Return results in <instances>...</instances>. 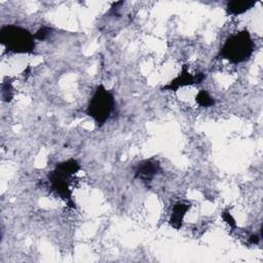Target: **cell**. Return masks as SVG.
<instances>
[{"label":"cell","instance_id":"cell-1","mask_svg":"<svg viewBox=\"0 0 263 263\" xmlns=\"http://www.w3.org/2000/svg\"><path fill=\"white\" fill-rule=\"evenodd\" d=\"M255 49V44L248 30L238 31L230 35L220 48L217 58L224 59L232 64L248 61Z\"/></svg>","mask_w":263,"mask_h":263},{"label":"cell","instance_id":"cell-2","mask_svg":"<svg viewBox=\"0 0 263 263\" xmlns=\"http://www.w3.org/2000/svg\"><path fill=\"white\" fill-rule=\"evenodd\" d=\"M0 41L6 50L14 53H35L36 38L18 25H5L0 29Z\"/></svg>","mask_w":263,"mask_h":263},{"label":"cell","instance_id":"cell-3","mask_svg":"<svg viewBox=\"0 0 263 263\" xmlns=\"http://www.w3.org/2000/svg\"><path fill=\"white\" fill-rule=\"evenodd\" d=\"M115 105L116 102L113 93L103 84H99L88 101L85 113L88 117L92 118L98 127H101L110 118Z\"/></svg>","mask_w":263,"mask_h":263},{"label":"cell","instance_id":"cell-4","mask_svg":"<svg viewBox=\"0 0 263 263\" xmlns=\"http://www.w3.org/2000/svg\"><path fill=\"white\" fill-rule=\"evenodd\" d=\"M70 176L62 173L58 168L51 171L47 176L49 188L53 193L61 197L71 209H75L76 204L73 200L72 189L70 188L69 179Z\"/></svg>","mask_w":263,"mask_h":263},{"label":"cell","instance_id":"cell-5","mask_svg":"<svg viewBox=\"0 0 263 263\" xmlns=\"http://www.w3.org/2000/svg\"><path fill=\"white\" fill-rule=\"evenodd\" d=\"M205 78V74L203 73H198L196 75L192 74L189 72L187 69V66L184 65L182 66L181 72L176 76L173 80H171L167 84L163 85L161 87V90H166V91H177L179 88L192 85V84H199L201 83Z\"/></svg>","mask_w":263,"mask_h":263},{"label":"cell","instance_id":"cell-6","mask_svg":"<svg viewBox=\"0 0 263 263\" xmlns=\"http://www.w3.org/2000/svg\"><path fill=\"white\" fill-rule=\"evenodd\" d=\"M159 172L160 164L156 159H145L137 165L135 171V178L148 186Z\"/></svg>","mask_w":263,"mask_h":263},{"label":"cell","instance_id":"cell-7","mask_svg":"<svg viewBox=\"0 0 263 263\" xmlns=\"http://www.w3.org/2000/svg\"><path fill=\"white\" fill-rule=\"evenodd\" d=\"M191 205L189 202L185 200H180L174 203L171 217L168 220L170 225L175 229H180L183 224V219L186 215V213L190 210Z\"/></svg>","mask_w":263,"mask_h":263},{"label":"cell","instance_id":"cell-8","mask_svg":"<svg viewBox=\"0 0 263 263\" xmlns=\"http://www.w3.org/2000/svg\"><path fill=\"white\" fill-rule=\"evenodd\" d=\"M256 3L254 0H231L226 3L225 10L228 15L237 16L252 9Z\"/></svg>","mask_w":263,"mask_h":263},{"label":"cell","instance_id":"cell-9","mask_svg":"<svg viewBox=\"0 0 263 263\" xmlns=\"http://www.w3.org/2000/svg\"><path fill=\"white\" fill-rule=\"evenodd\" d=\"M55 168H58L59 171H61L62 173L68 175V176H73L75 175L79 170H80V164L79 162L74 159V158H70L67 160H64L60 163H57Z\"/></svg>","mask_w":263,"mask_h":263},{"label":"cell","instance_id":"cell-10","mask_svg":"<svg viewBox=\"0 0 263 263\" xmlns=\"http://www.w3.org/2000/svg\"><path fill=\"white\" fill-rule=\"evenodd\" d=\"M195 100L200 107H212L216 103L215 99L204 89H201L197 92Z\"/></svg>","mask_w":263,"mask_h":263},{"label":"cell","instance_id":"cell-11","mask_svg":"<svg viewBox=\"0 0 263 263\" xmlns=\"http://www.w3.org/2000/svg\"><path fill=\"white\" fill-rule=\"evenodd\" d=\"M50 34H51V28L46 27V26H42L41 28L38 29V31L34 34V36H35L36 40L43 41V40L47 39Z\"/></svg>","mask_w":263,"mask_h":263},{"label":"cell","instance_id":"cell-12","mask_svg":"<svg viewBox=\"0 0 263 263\" xmlns=\"http://www.w3.org/2000/svg\"><path fill=\"white\" fill-rule=\"evenodd\" d=\"M222 218L230 226V228H232V229L236 228V222L228 210H224L222 212Z\"/></svg>","mask_w":263,"mask_h":263},{"label":"cell","instance_id":"cell-13","mask_svg":"<svg viewBox=\"0 0 263 263\" xmlns=\"http://www.w3.org/2000/svg\"><path fill=\"white\" fill-rule=\"evenodd\" d=\"M261 239V236L258 235V234H252L250 237H249V241L253 245H257L259 242V240Z\"/></svg>","mask_w":263,"mask_h":263}]
</instances>
